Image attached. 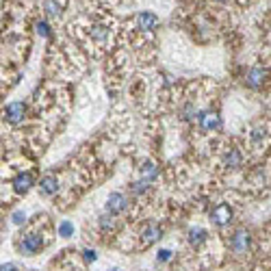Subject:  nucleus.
<instances>
[{"instance_id":"f257e3e1","label":"nucleus","mask_w":271,"mask_h":271,"mask_svg":"<svg viewBox=\"0 0 271 271\" xmlns=\"http://www.w3.org/2000/svg\"><path fill=\"white\" fill-rule=\"evenodd\" d=\"M232 215L234 213H232V208H230V204L219 202L210 210V221H213L217 228H226V226H230V221H232Z\"/></svg>"},{"instance_id":"f03ea898","label":"nucleus","mask_w":271,"mask_h":271,"mask_svg":"<svg viewBox=\"0 0 271 271\" xmlns=\"http://www.w3.org/2000/svg\"><path fill=\"white\" fill-rule=\"evenodd\" d=\"M18 247H20V252H22V254H26V256H33V254H37L39 249L44 247V239H42V234L29 232V234H24L22 239H20Z\"/></svg>"},{"instance_id":"7ed1b4c3","label":"nucleus","mask_w":271,"mask_h":271,"mask_svg":"<svg viewBox=\"0 0 271 271\" xmlns=\"http://www.w3.org/2000/svg\"><path fill=\"white\" fill-rule=\"evenodd\" d=\"M249 232L245 228H239V230H234L232 236H230V249H232L234 254H245L247 249H249Z\"/></svg>"},{"instance_id":"20e7f679","label":"nucleus","mask_w":271,"mask_h":271,"mask_svg":"<svg viewBox=\"0 0 271 271\" xmlns=\"http://www.w3.org/2000/svg\"><path fill=\"white\" fill-rule=\"evenodd\" d=\"M197 122H200V128L204 133H217V130L221 128V117L217 115L215 111H202Z\"/></svg>"},{"instance_id":"39448f33","label":"nucleus","mask_w":271,"mask_h":271,"mask_svg":"<svg viewBox=\"0 0 271 271\" xmlns=\"http://www.w3.org/2000/svg\"><path fill=\"white\" fill-rule=\"evenodd\" d=\"M126 206H128V197L120 193V191H113V193L107 197V213L109 215H120L126 210Z\"/></svg>"},{"instance_id":"423d86ee","label":"nucleus","mask_w":271,"mask_h":271,"mask_svg":"<svg viewBox=\"0 0 271 271\" xmlns=\"http://www.w3.org/2000/svg\"><path fill=\"white\" fill-rule=\"evenodd\" d=\"M13 184V191L20 195H24V193H29V191L33 189V184H35V178H33L31 171H22V174H18L16 178L11 180Z\"/></svg>"},{"instance_id":"0eeeda50","label":"nucleus","mask_w":271,"mask_h":271,"mask_svg":"<svg viewBox=\"0 0 271 271\" xmlns=\"http://www.w3.org/2000/svg\"><path fill=\"white\" fill-rule=\"evenodd\" d=\"M24 115H26V104L24 102H11V104H7L5 120L9 122V124H22Z\"/></svg>"},{"instance_id":"6e6552de","label":"nucleus","mask_w":271,"mask_h":271,"mask_svg":"<svg viewBox=\"0 0 271 271\" xmlns=\"http://www.w3.org/2000/svg\"><path fill=\"white\" fill-rule=\"evenodd\" d=\"M163 236V228L158 226V223H148V226L143 228V232H141V241H143V247H148L152 245V243H156L158 239Z\"/></svg>"},{"instance_id":"1a4fd4ad","label":"nucleus","mask_w":271,"mask_h":271,"mask_svg":"<svg viewBox=\"0 0 271 271\" xmlns=\"http://www.w3.org/2000/svg\"><path fill=\"white\" fill-rule=\"evenodd\" d=\"M265 81H267V70L265 68H252L247 72V76H245V85L247 87H252V89L262 87Z\"/></svg>"},{"instance_id":"9d476101","label":"nucleus","mask_w":271,"mask_h":271,"mask_svg":"<svg viewBox=\"0 0 271 271\" xmlns=\"http://www.w3.org/2000/svg\"><path fill=\"white\" fill-rule=\"evenodd\" d=\"M156 26H158V18L154 16V13L141 11L137 16V29H141V31H154Z\"/></svg>"},{"instance_id":"9b49d317","label":"nucleus","mask_w":271,"mask_h":271,"mask_svg":"<svg viewBox=\"0 0 271 271\" xmlns=\"http://www.w3.org/2000/svg\"><path fill=\"white\" fill-rule=\"evenodd\" d=\"M208 239V232L204 228L200 226H195V228H189V232H187V241H189V245L191 247H200L202 243H206Z\"/></svg>"},{"instance_id":"f8f14e48","label":"nucleus","mask_w":271,"mask_h":271,"mask_svg":"<svg viewBox=\"0 0 271 271\" xmlns=\"http://www.w3.org/2000/svg\"><path fill=\"white\" fill-rule=\"evenodd\" d=\"M59 191V180L57 176H44L42 180H39V193L42 195H55Z\"/></svg>"},{"instance_id":"ddd939ff","label":"nucleus","mask_w":271,"mask_h":271,"mask_svg":"<svg viewBox=\"0 0 271 271\" xmlns=\"http://www.w3.org/2000/svg\"><path fill=\"white\" fill-rule=\"evenodd\" d=\"M241 163H243V156H241V152L239 150H228L226 154H223V165L230 169H239L241 167Z\"/></svg>"},{"instance_id":"4468645a","label":"nucleus","mask_w":271,"mask_h":271,"mask_svg":"<svg viewBox=\"0 0 271 271\" xmlns=\"http://www.w3.org/2000/svg\"><path fill=\"white\" fill-rule=\"evenodd\" d=\"M156 176H158V169L154 167V163H145V165H141V178H143L145 182L154 180Z\"/></svg>"},{"instance_id":"2eb2a0df","label":"nucleus","mask_w":271,"mask_h":271,"mask_svg":"<svg viewBox=\"0 0 271 271\" xmlns=\"http://www.w3.org/2000/svg\"><path fill=\"white\" fill-rule=\"evenodd\" d=\"M57 232H59V236H63V239H70V236L74 234V223L68 221V219H63L57 226Z\"/></svg>"},{"instance_id":"dca6fc26","label":"nucleus","mask_w":271,"mask_h":271,"mask_svg":"<svg viewBox=\"0 0 271 271\" xmlns=\"http://www.w3.org/2000/svg\"><path fill=\"white\" fill-rule=\"evenodd\" d=\"M44 11L48 13V16H52V18H59V16H61V5H59L57 0H46V3H44Z\"/></svg>"},{"instance_id":"f3484780","label":"nucleus","mask_w":271,"mask_h":271,"mask_svg":"<svg viewBox=\"0 0 271 271\" xmlns=\"http://www.w3.org/2000/svg\"><path fill=\"white\" fill-rule=\"evenodd\" d=\"M91 35H94V39H98V42H104V39L109 37V29H104V26H94V29H91Z\"/></svg>"},{"instance_id":"a211bd4d","label":"nucleus","mask_w":271,"mask_h":271,"mask_svg":"<svg viewBox=\"0 0 271 271\" xmlns=\"http://www.w3.org/2000/svg\"><path fill=\"white\" fill-rule=\"evenodd\" d=\"M11 221L16 223V226H22V223L26 221V213H24V210H16V213L11 215Z\"/></svg>"},{"instance_id":"6ab92c4d","label":"nucleus","mask_w":271,"mask_h":271,"mask_svg":"<svg viewBox=\"0 0 271 271\" xmlns=\"http://www.w3.org/2000/svg\"><path fill=\"white\" fill-rule=\"evenodd\" d=\"M171 249H161V252L156 254V262H167V260H171Z\"/></svg>"},{"instance_id":"aec40b11","label":"nucleus","mask_w":271,"mask_h":271,"mask_svg":"<svg viewBox=\"0 0 271 271\" xmlns=\"http://www.w3.org/2000/svg\"><path fill=\"white\" fill-rule=\"evenodd\" d=\"M100 226H102V230L113 228V215H102L100 217Z\"/></svg>"},{"instance_id":"412c9836","label":"nucleus","mask_w":271,"mask_h":271,"mask_svg":"<svg viewBox=\"0 0 271 271\" xmlns=\"http://www.w3.org/2000/svg\"><path fill=\"white\" fill-rule=\"evenodd\" d=\"M83 258L87 260V262H96V260H98L96 249H83Z\"/></svg>"},{"instance_id":"4be33fe9","label":"nucleus","mask_w":271,"mask_h":271,"mask_svg":"<svg viewBox=\"0 0 271 271\" xmlns=\"http://www.w3.org/2000/svg\"><path fill=\"white\" fill-rule=\"evenodd\" d=\"M37 33H39L42 37H50V29H48V24H46V22H39V24H37Z\"/></svg>"},{"instance_id":"5701e85b","label":"nucleus","mask_w":271,"mask_h":271,"mask_svg":"<svg viewBox=\"0 0 271 271\" xmlns=\"http://www.w3.org/2000/svg\"><path fill=\"white\" fill-rule=\"evenodd\" d=\"M0 271H18V267L13 265V262H5V265L0 267Z\"/></svg>"},{"instance_id":"b1692460","label":"nucleus","mask_w":271,"mask_h":271,"mask_svg":"<svg viewBox=\"0 0 271 271\" xmlns=\"http://www.w3.org/2000/svg\"><path fill=\"white\" fill-rule=\"evenodd\" d=\"M262 137H265V135H262V130H254V135H252V139H254V141H260Z\"/></svg>"},{"instance_id":"393cba45","label":"nucleus","mask_w":271,"mask_h":271,"mask_svg":"<svg viewBox=\"0 0 271 271\" xmlns=\"http://www.w3.org/2000/svg\"><path fill=\"white\" fill-rule=\"evenodd\" d=\"M217 3H226V0H217Z\"/></svg>"},{"instance_id":"a878e982","label":"nucleus","mask_w":271,"mask_h":271,"mask_svg":"<svg viewBox=\"0 0 271 271\" xmlns=\"http://www.w3.org/2000/svg\"><path fill=\"white\" fill-rule=\"evenodd\" d=\"M113 271H115V269H113Z\"/></svg>"}]
</instances>
